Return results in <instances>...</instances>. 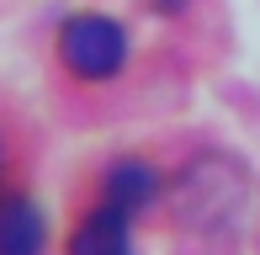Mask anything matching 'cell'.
<instances>
[{"mask_svg": "<svg viewBox=\"0 0 260 255\" xmlns=\"http://www.w3.org/2000/svg\"><path fill=\"white\" fill-rule=\"evenodd\" d=\"M43 245H48V224L38 202L0 197V255H43Z\"/></svg>", "mask_w": 260, "mask_h": 255, "instance_id": "cell-3", "label": "cell"}, {"mask_svg": "<svg viewBox=\"0 0 260 255\" xmlns=\"http://www.w3.org/2000/svg\"><path fill=\"white\" fill-rule=\"evenodd\" d=\"M154 192H159V181H154V170L144 160H117L106 170V202H122V207L138 213L144 202H154Z\"/></svg>", "mask_w": 260, "mask_h": 255, "instance_id": "cell-4", "label": "cell"}, {"mask_svg": "<svg viewBox=\"0 0 260 255\" xmlns=\"http://www.w3.org/2000/svg\"><path fill=\"white\" fill-rule=\"evenodd\" d=\"M58 53H64L69 75H80V80H112L117 69L127 64V32L117 27L112 16L85 11V16H69L64 21Z\"/></svg>", "mask_w": 260, "mask_h": 255, "instance_id": "cell-1", "label": "cell"}, {"mask_svg": "<svg viewBox=\"0 0 260 255\" xmlns=\"http://www.w3.org/2000/svg\"><path fill=\"white\" fill-rule=\"evenodd\" d=\"M69 255H133V207L101 202L69 234Z\"/></svg>", "mask_w": 260, "mask_h": 255, "instance_id": "cell-2", "label": "cell"}, {"mask_svg": "<svg viewBox=\"0 0 260 255\" xmlns=\"http://www.w3.org/2000/svg\"><path fill=\"white\" fill-rule=\"evenodd\" d=\"M0 160H6V154H0Z\"/></svg>", "mask_w": 260, "mask_h": 255, "instance_id": "cell-5", "label": "cell"}]
</instances>
